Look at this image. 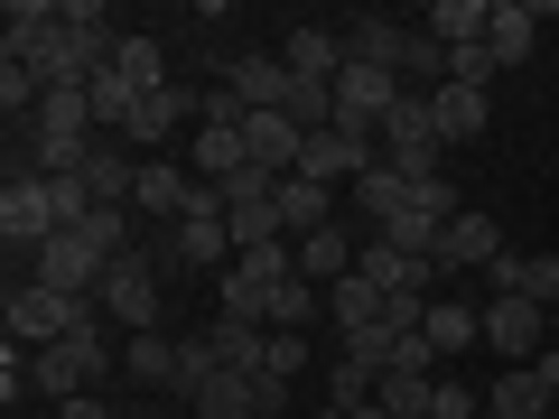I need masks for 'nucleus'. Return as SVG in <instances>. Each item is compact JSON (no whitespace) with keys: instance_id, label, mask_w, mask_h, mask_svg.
Instances as JSON below:
<instances>
[{"instance_id":"obj_6","label":"nucleus","mask_w":559,"mask_h":419,"mask_svg":"<svg viewBox=\"0 0 559 419\" xmlns=\"http://www.w3.org/2000/svg\"><path fill=\"white\" fill-rule=\"evenodd\" d=\"M373 149H382V159H392L411 187H419V178H439V168H448V140H439V121H429V94H401Z\"/></svg>"},{"instance_id":"obj_4","label":"nucleus","mask_w":559,"mask_h":419,"mask_svg":"<svg viewBox=\"0 0 559 419\" xmlns=\"http://www.w3.org/2000/svg\"><path fill=\"white\" fill-rule=\"evenodd\" d=\"M457 215H466V196H457V178H419L411 196H401L392 215L373 224V234L392 242V252H419V261H429V252H439V234H448V224H457Z\"/></svg>"},{"instance_id":"obj_31","label":"nucleus","mask_w":559,"mask_h":419,"mask_svg":"<svg viewBox=\"0 0 559 419\" xmlns=\"http://www.w3.org/2000/svg\"><path fill=\"white\" fill-rule=\"evenodd\" d=\"M326 318L355 336V326H373V318H382V289H373L364 271H355V279H336V289H326Z\"/></svg>"},{"instance_id":"obj_25","label":"nucleus","mask_w":559,"mask_h":419,"mask_svg":"<svg viewBox=\"0 0 559 419\" xmlns=\"http://www.w3.org/2000/svg\"><path fill=\"white\" fill-rule=\"evenodd\" d=\"M178 345L187 336H168V326H159V336H131V345H121V373L150 382V392H178Z\"/></svg>"},{"instance_id":"obj_32","label":"nucleus","mask_w":559,"mask_h":419,"mask_svg":"<svg viewBox=\"0 0 559 419\" xmlns=\"http://www.w3.org/2000/svg\"><path fill=\"white\" fill-rule=\"evenodd\" d=\"M373 410H392V419H429V382H419V373H382V382H373Z\"/></svg>"},{"instance_id":"obj_36","label":"nucleus","mask_w":559,"mask_h":419,"mask_svg":"<svg viewBox=\"0 0 559 419\" xmlns=\"http://www.w3.org/2000/svg\"><path fill=\"white\" fill-rule=\"evenodd\" d=\"M522 299H540V308H559V252H540V261H532V289H522Z\"/></svg>"},{"instance_id":"obj_38","label":"nucleus","mask_w":559,"mask_h":419,"mask_svg":"<svg viewBox=\"0 0 559 419\" xmlns=\"http://www.w3.org/2000/svg\"><path fill=\"white\" fill-rule=\"evenodd\" d=\"M57 419H121V410H112L103 392H84V400H57Z\"/></svg>"},{"instance_id":"obj_27","label":"nucleus","mask_w":559,"mask_h":419,"mask_svg":"<svg viewBox=\"0 0 559 419\" xmlns=\"http://www.w3.org/2000/svg\"><path fill=\"white\" fill-rule=\"evenodd\" d=\"M401 28H411V20H345V57L401 75Z\"/></svg>"},{"instance_id":"obj_9","label":"nucleus","mask_w":559,"mask_h":419,"mask_svg":"<svg viewBox=\"0 0 559 419\" xmlns=\"http://www.w3.org/2000/svg\"><path fill=\"white\" fill-rule=\"evenodd\" d=\"M485 345H495L503 363H540L559 345V326L540 318V299H485Z\"/></svg>"},{"instance_id":"obj_24","label":"nucleus","mask_w":559,"mask_h":419,"mask_svg":"<svg viewBox=\"0 0 559 419\" xmlns=\"http://www.w3.org/2000/svg\"><path fill=\"white\" fill-rule=\"evenodd\" d=\"M429 121H439V140H448V149H466V140H485L495 103H485V94H466V84H439V94H429Z\"/></svg>"},{"instance_id":"obj_11","label":"nucleus","mask_w":559,"mask_h":419,"mask_svg":"<svg viewBox=\"0 0 559 419\" xmlns=\"http://www.w3.org/2000/svg\"><path fill=\"white\" fill-rule=\"evenodd\" d=\"M224 94H234L242 112H289V103H299V75L280 57H261V47H234V57H224Z\"/></svg>"},{"instance_id":"obj_28","label":"nucleus","mask_w":559,"mask_h":419,"mask_svg":"<svg viewBox=\"0 0 559 419\" xmlns=\"http://www.w3.org/2000/svg\"><path fill=\"white\" fill-rule=\"evenodd\" d=\"M47 28H57V0H10V10H0V57L20 65L28 47L47 38Z\"/></svg>"},{"instance_id":"obj_1","label":"nucleus","mask_w":559,"mask_h":419,"mask_svg":"<svg viewBox=\"0 0 559 419\" xmlns=\"http://www.w3.org/2000/svg\"><path fill=\"white\" fill-rule=\"evenodd\" d=\"M84 326H103L94 299H66V289H38V279H10V345L47 355V345L84 336Z\"/></svg>"},{"instance_id":"obj_22","label":"nucleus","mask_w":559,"mask_h":419,"mask_svg":"<svg viewBox=\"0 0 559 419\" xmlns=\"http://www.w3.org/2000/svg\"><path fill=\"white\" fill-rule=\"evenodd\" d=\"M419 336H429V355H439V363H457L466 345H485V308H476V299H448V289H439Z\"/></svg>"},{"instance_id":"obj_16","label":"nucleus","mask_w":559,"mask_h":419,"mask_svg":"<svg viewBox=\"0 0 559 419\" xmlns=\"http://www.w3.org/2000/svg\"><path fill=\"white\" fill-rule=\"evenodd\" d=\"M540 28H550V10H532V0H495V20H485V47H495L503 75H513V65H532Z\"/></svg>"},{"instance_id":"obj_17","label":"nucleus","mask_w":559,"mask_h":419,"mask_svg":"<svg viewBox=\"0 0 559 419\" xmlns=\"http://www.w3.org/2000/svg\"><path fill=\"white\" fill-rule=\"evenodd\" d=\"M280 65L299 84H336L355 57H345V28H289V38H280Z\"/></svg>"},{"instance_id":"obj_14","label":"nucleus","mask_w":559,"mask_h":419,"mask_svg":"<svg viewBox=\"0 0 559 419\" xmlns=\"http://www.w3.org/2000/svg\"><path fill=\"white\" fill-rule=\"evenodd\" d=\"M197 112H205V94H178V84H159V94H140V112H131V131H121V140L159 159V149H168V140H178Z\"/></svg>"},{"instance_id":"obj_2","label":"nucleus","mask_w":559,"mask_h":419,"mask_svg":"<svg viewBox=\"0 0 559 419\" xmlns=\"http://www.w3.org/2000/svg\"><path fill=\"white\" fill-rule=\"evenodd\" d=\"M94 308H103V326H131V336H159V318H168V279H159V261H150V252H121L112 271H103Z\"/></svg>"},{"instance_id":"obj_29","label":"nucleus","mask_w":559,"mask_h":419,"mask_svg":"<svg viewBox=\"0 0 559 419\" xmlns=\"http://www.w3.org/2000/svg\"><path fill=\"white\" fill-rule=\"evenodd\" d=\"M112 75H131L140 94H159V84H168V47H159V38H140V28H121V47H112Z\"/></svg>"},{"instance_id":"obj_26","label":"nucleus","mask_w":559,"mask_h":419,"mask_svg":"<svg viewBox=\"0 0 559 419\" xmlns=\"http://www.w3.org/2000/svg\"><path fill=\"white\" fill-rule=\"evenodd\" d=\"M485 20H495V0H429L419 10V28L439 47H466V38H485Z\"/></svg>"},{"instance_id":"obj_18","label":"nucleus","mask_w":559,"mask_h":419,"mask_svg":"<svg viewBox=\"0 0 559 419\" xmlns=\"http://www.w3.org/2000/svg\"><path fill=\"white\" fill-rule=\"evenodd\" d=\"M187 205H197V178H187L178 159H140V196H131V215H150V224H187Z\"/></svg>"},{"instance_id":"obj_19","label":"nucleus","mask_w":559,"mask_h":419,"mask_svg":"<svg viewBox=\"0 0 559 419\" xmlns=\"http://www.w3.org/2000/svg\"><path fill=\"white\" fill-rule=\"evenodd\" d=\"M242 149H252L261 178H289V168H299V149H308V131H299L289 112H252V121H242Z\"/></svg>"},{"instance_id":"obj_8","label":"nucleus","mask_w":559,"mask_h":419,"mask_svg":"<svg viewBox=\"0 0 559 419\" xmlns=\"http://www.w3.org/2000/svg\"><path fill=\"white\" fill-rule=\"evenodd\" d=\"M411 94L401 75H382V65H345L336 75V131H355V140H382V121H392V103Z\"/></svg>"},{"instance_id":"obj_37","label":"nucleus","mask_w":559,"mask_h":419,"mask_svg":"<svg viewBox=\"0 0 559 419\" xmlns=\"http://www.w3.org/2000/svg\"><path fill=\"white\" fill-rule=\"evenodd\" d=\"M20 392H28V355L10 345V355H0V400H20Z\"/></svg>"},{"instance_id":"obj_35","label":"nucleus","mask_w":559,"mask_h":419,"mask_svg":"<svg viewBox=\"0 0 559 419\" xmlns=\"http://www.w3.org/2000/svg\"><path fill=\"white\" fill-rule=\"evenodd\" d=\"M261 373H271V382H299V373H308V336H271Z\"/></svg>"},{"instance_id":"obj_13","label":"nucleus","mask_w":559,"mask_h":419,"mask_svg":"<svg viewBox=\"0 0 559 419\" xmlns=\"http://www.w3.org/2000/svg\"><path fill=\"white\" fill-rule=\"evenodd\" d=\"M429 261H439V279L448 271H495V261H503V224L485 215V205H466V215L439 234V252H429Z\"/></svg>"},{"instance_id":"obj_33","label":"nucleus","mask_w":559,"mask_h":419,"mask_svg":"<svg viewBox=\"0 0 559 419\" xmlns=\"http://www.w3.org/2000/svg\"><path fill=\"white\" fill-rule=\"evenodd\" d=\"M429 419H485V392H466L457 373H439L429 382Z\"/></svg>"},{"instance_id":"obj_40","label":"nucleus","mask_w":559,"mask_h":419,"mask_svg":"<svg viewBox=\"0 0 559 419\" xmlns=\"http://www.w3.org/2000/svg\"><path fill=\"white\" fill-rule=\"evenodd\" d=\"M550 28H559V10H550Z\"/></svg>"},{"instance_id":"obj_34","label":"nucleus","mask_w":559,"mask_h":419,"mask_svg":"<svg viewBox=\"0 0 559 419\" xmlns=\"http://www.w3.org/2000/svg\"><path fill=\"white\" fill-rule=\"evenodd\" d=\"M326 400H336V410H364V400H373V373L336 355V373H326Z\"/></svg>"},{"instance_id":"obj_23","label":"nucleus","mask_w":559,"mask_h":419,"mask_svg":"<svg viewBox=\"0 0 559 419\" xmlns=\"http://www.w3.org/2000/svg\"><path fill=\"white\" fill-rule=\"evenodd\" d=\"M280 234L289 242H308V234H326V224H336V187H318V178H280Z\"/></svg>"},{"instance_id":"obj_3","label":"nucleus","mask_w":559,"mask_h":419,"mask_svg":"<svg viewBox=\"0 0 559 419\" xmlns=\"http://www.w3.org/2000/svg\"><path fill=\"white\" fill-rule=\"evenodd\" d=\"M112 382V345H103V326H84V336L47 345V355H28V392L38 400H84Z\"/></svg>"},{"instance_id":"obj_12","label":"nucleus","mask_w":559,"mask_h":419,"mask_svg":"<svg viewBox=\"0 0 559 419\" xmlns=\"http://www.w3.org/2000/svg\"><path fill=\"white\" fill-rule=\"evenodd\" d=\"M382 149L373 140H355V131H308V149H299V168L289 178H318V187H355L364 168H373Z\"/></svg>"},{"instance_id":"obj_10","label":"nucleus","mask_w":559,"mask_h":419,"mask_svg":"<svg viewBox=\"0 0 559 419\" xmlns=\"http://www.w3.org/2000/svg\"><path fill=\"white\" fill-rule=\"evenodd\" d=\"M559 345L540 363H503V382L485 392V419H559Z\"/></svg>"},{"instance_id":"obj_7","label":"nucleus","mask_w":559,"mask_h":419,"mask_svg":"<svg viewBox=\"0 0 559 419\" xmlns=\"http://www.w3.org/2000/svg\"><path fill=\"white\" fill-rule=\"evenodd\" d=\"M47 234H66V224H57V187H47L38 168H10V187H0V242L28 261Z\"/></svg>"},{"instance_id":"obj_30","label":"nucleus","mask_w":559,"mask_h":419,"mask_svg":"<svg viewBox=\"0 0 559 419\" xmlns=\"http://www.w3.org/2000/svg\"><path fill=\"white\" fill-rule=\"evenodd\" d=\"M401 196H411V178H401L392 159H373V168H364V178H355V215H364V224H382V215H392Z\"/></svg>"},{"instance_id":"obj_5","label":"nucleus","mask_w":559,"mask_h":419,"mask_svg":"<svg viewBox=\"0 0 559 419\" xmlns=\"http://www.w3.org/2000/svg\"><path fill=\"white\" fill-rule=\"evenodd\" d=\"M103 271H112V252H103L84 224H66V234H47L38 252L20 261V279H38V289H66V299H94Z\"/></svg>"},{"instance_id":"obj_39","label":"nucleus","mask_w":559,"mask_h":419,"mask_svg":"<svg viewBox=\"0 0 559 419\" xmlns=\"http://www.w3.org/2000/svg\"><path fill=\"white\" fill-rule=\"evenodd\" d=\"M159 419H197V410H159Z\"/></svg>"},{"instance_id":"obj_15","label":"nucleus","mask_w":559,"mask_h":419,"mask_svg":"<svg viewBox=\"0 0 559 419\" xmlns=\"http://www.w3.org/2000/svg\"><path fill=\"white\" fill-rule=\"evenodd\" d=\"M364 279H373L382 299H439V261H419V252H392V242H364Z\"/></svg>"},{"instance_id":"obj_21","label":"nucleus","mask_w":559,"mask_h":419,"mask_svg":"<svg viewBox=\"0 0 559 419\" xmlns=\"http://www.w3.org/2000/svg\"><path fill=\"white\" fill-rule=\"evenodd\" d=\"M289 252H299V279H318V289H336V279H355V271H364V242L345 234V224H326V234L289 242Z\"/></svg>"},{"instance_id":"obj_20","label":"nucleus","mask_w":559,"mask_h":419,"mask_svg":"<svg viewBox=\"0 0 559 419\" xmlns=\"http://www.w3.org/2000/svg\"><path fill=\"white\" fill-rule=\"evenodd\" d=\"M187 168H197L205 187H234L242 168H252V149H242V121H197V149H187Z\"/></svg>"}]
</instances>
